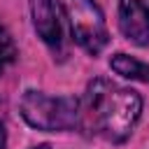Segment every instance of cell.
Segmentation results:
<instances>
[{"label": "cell", "instance_id": "1", "mask_svg": "<svg viewBox=\"0 0 149 149\" xmlns=\"http://www.w3.org/2000/svg\"><path fill=\"white\" fill-rule=\"evenodd\" d=\"M142 112V98L137 91L114 84L112 79L95 77L86 93L79 98V128L86 135L102 137L107 142H123Z\"/></svg>", "mask_w": 149, "mask_h": 149}, {"label": "cell", "instance_id": "2", "mask_svg": "<svg viewBox=\"0 0 149 149\" xmlns=\"http://www.w3.org/2000/svg\"><path fill=\"white\" fill-rule=\"evenodd\" d=\"M21 116L28 126L47 133H63L79 123V98L47 95L42 91H26L19 102Z\"/></svg>", "mask_w": 149, "mask_h": 149}, {"label": "cell", "instance_id": "3", "mask_svg": "<svg viewBox=\"0 0 149 149\" xmlns=\"http://www.w3.org/2000/svg\"><path fill=\"white\" fill-rule=\"evenodd\" d=\"M56 5L68 19L74 42L84 51L95 56L107 47L109 33H107L105 14L95 0H56Z\"/></svg>", "mask_w": 149, "mask_h": 149}, {"label": "cell", "instance_id": "4", "mask_svg": "<svg viewBox=\"0 0 149 149\" xmlns=\"http://www.w3.org/2000/svg\"><path fill=\"white\" fill-rule=\"evenodd\" d=\"M119 28L137 47L149 44V0H119Z\"/></svg>", "mask_w": 149, "mask_h": 149}, {"label": "cell", "instance_id": "5", "mask_svg": "<svg viewBox=\"0 0 149 149\" xmlns=\"http://www.w3.org/2000/svg\"><path fill=\"white\" fill-rule=\"evenodd\" d=\"M30 16L37 35L42 37L44 44L51 49H61L63 44V30L58 21V9L56 0H30Z\"/></svg>", "mask_w": 149, "mask_h": 149}, {"label": "cell", "instance_id": "6", "mask_svg": "<svg viewBox=\"0 0 149 149\" xmlns=\"http://www.w3.org/2000/svg\"><path fill=\"white\" fill-rule=\"evenodd\" d=\"M109 68L116 74L126 77V79H137V81L149 84V65L133 58V56H128V54H114L112 61H109Z\"/></svg>", "mask_w": 149, "mask_h": 149}, {"label": "cell", "instance_id": "7", "mask_svg": "<svg viewBox=\"0 0 149 149\" xmlns=\"http://www.w3.org/2000/svg\"><path fill=\"white\" fill-rule=\"evenodd\" d=\"M16 56H19V49H16L14 37L9 35L5 26H0V74L16 61Z\"/></svg>", "mask_w": 149, "mask_h": 149}, {"label": "cell", "instance_id": "8", "mask_svg": "<svg viewBox=\"0 0 149 149\" xmlns=\"http://www.w3.org/2000/svg\"><path fill=\"white\" fill-rule=\"evenodd\" d=\"M5 142H7V133H5V126L0 123V149H5Z\"/></svg>", "mask_w": 149, "mask_h": 149}, {"label": "cell", "instance_id": "9", "mask_svg": "<svg viewBox=\"0 0 149 149\" xmlns=\"http://www.w3.org/2000/svg\"><path fill=\"white\" fill-rule=\"evenodd\" d=\"M30 149H51L49 144H37V147H30Z\"/></svg>", "mask_w": 149, "mask_h": 149}]
</instances>
